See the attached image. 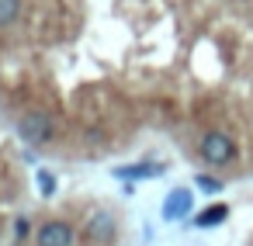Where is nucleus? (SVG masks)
<instances>
[{
    "mask_svg": "<svg viewBox=\"0 0 253 246\" xmlns=\"http://www.w3.org/2000/svg\"><path fill=\"white\" fill-rule=\"evenodd\" d=\"M77 243V225L70 218H49L35 229V246H73Z\"/></svg>",
    "mask_w": 253,
    "mask_h": 246,
    "instance_id": "7ed1b4c3",
    "label": "nucleus"
},
{
    "mask_svg": "<svg viewBox=\"0 0 253 246\" xmlns=\"http://www.w3.org/2000/svg\"><path fill=\"white\" fill-rule=\"evenodd\" d=\"M194 184H198L201 191H211V194H215V191H222V180H215V177H205V173H201Z\"/></svg>",
    "mask_w": 253,
    "mask_h": 246,
    "instance_id": "1a4fd4ad",
    "label": "nucleus"
},
{
    "mask_svg": "<svg viewBox=\"0 0 253 246\" xmlns=\"http://www.w3.org/2000/svg\"><path fill=\"white\" fill-rule=\"evenodd\" d=\"M191 201H194V194H191L187 187H173V191L167 194V201H163V218L173 222V218L187 215V211H191Z\"/></svg>",
    "mask_w": 253,
    "mask_h": 246,
    "instance_id": "20e7f679",
    "label": "nucleus"
},
{
    "mask_svg": "<svg viewBox=\"0 0 253 246\" xmlns=\"http://www.w3.org/2000/svg\"><path fill=\"white\" fill-rule=\"evenodd\" d=\"M39 191H42V198H52V191H56V177H52L49 170H39Z\"/></svg>",
    "mask_w": 253,
    "mask_h": 246,
    "instance_id": "6e6552de",
    "label": "nucleus"
},
{
    "mask_svg": "<svg viewBox=\"0 0 253 246\" xmlns=\"http://www.w3.org/2000/svg\"><path fill=\"white\" fill-rule=\"evenodd\" d=\"M18 135L25 146H49L56 135V122L49 111H28L18 118Z\"/></svg>",
    "mask_w": 253,
    "mask_h": 246,
    "instance_id": "f257e3e1",
    "label": "nucleus"
},
{
    "mask_svg": "<svg viewBox=\"0 0 253 246\" xmlns=\"http://www.w3.org/2000/svg\"><path fill=\"white\" fill-rule=\"evenodd\" d=\"M167 166H160V163H139V166H118L115 170V177H122V180H146V177H160Z\"/></svg>",
    "mask_w": 253,
    "mask_h": 246,
    "instance_id": "39448f33",
    "label": "nucleus"
},
{
    "mask_svg": "<svg viewBox=\"0 0 253 246\" xmlns=\"http://www.w3.org/2000/svg\"><path fill=\"white\" fill-rule=\"evenodd\" d=\"M21 4H25V0H0V28H7V25L18 21Z\"/></svg>",
    "mask_w": 253,
    "mask_h": 246,
    "instance_id": "0eeeda50",
    "label": "nucleus"
},
{
    "mask_svg": "<svg viewBox=\"0 0 253 246\" xmlns=\"http://www.w3.org/2000/svg\"><path fill=\"white\" fill-rule=\"evenodd\" d=\"M225 218H229V208H225V205H211V208H205V211L194 218V225L208 229V225H218V222H225Z\"/></svg>",
    "mask_w": 253,
    "mask_h": 246,
    "instance_id": "423d86ee",
    "label": "nucleus"
},
{
    "mask_svg": "<svg viewBox=\"0 0 253 246\" xmlns=\"http://www.w3.org/2000/svg\"><path fill=\"white\" fill-rule=\"evenodd\" d=\"M198 153H201V160H205L208 166H225V163H232V160H236V142H232V135H225V132L211 128V132H205V135H201Z\"/></svg>",
    "mask_w": 253,
    "mask_h": 246,
    "instance_id": "f03ea898",
    "label": "nucleus"
}]
</instances>
